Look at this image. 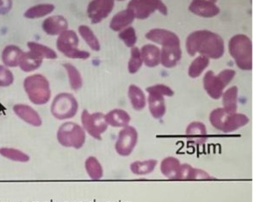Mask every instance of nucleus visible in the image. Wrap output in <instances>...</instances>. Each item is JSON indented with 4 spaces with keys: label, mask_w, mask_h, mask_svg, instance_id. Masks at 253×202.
I'll list each match as a JSON object with an SVG mask.
<instances>
[{
    "label": "nucleus",
    "mask_w": 253,
    "mask_h": 202,
    "mask_svg": "<svg viewBox=\"0 0 253 202\" xmlns=\"http://www.w3.org/2000/svg\"><path fill=\"white\" fill-rule=\"evenodd\" d=\"M186 50L190 56L197 53L211 59H220L225 51L222 37L212 31H194L186 39Z\"/></svg>",
    "instance_id": "f257e3e1"
},
{
    "label": "nucleus",
    "mask_w": 253,
    "mask_h": 202,
    "mask_svg": "<svg viewBox=\"0 0 253 202\" xmlns=\"http://www.w3.org/2000/svg\"><path fill=\"white\" fill-rule=\"evenodd\" d=\"M228 50L239 68L253 69V44L249 37L243 34L235 35L229 41Z\"/></svg>",
    "instance_id": "f03ea898"
},
{
    "label": "nucleus",
    "mask_w": 253,
    "mask_h": 202,
    "mask_svg": "<svg viewBox=\"0 0 253 202\" xmlns=\"http://www.w3.org/2000/svg\"><path fill=\"white\" fill-rule=\"evenodd\" d=\"M210 124L214 128L224 132L230 133L242 128L249 123L250 119L247 115L242 113H229L223 108H216L210 115Z\"/></svg>",
    "instance_id": "7ed1b4c3"
},
{
    "label": "nucleus",
    "mask_w": 253,
    "mask_h": 202,
    "mask_svg": "<svg viewBox=\"0 0 253 202\" xmlns=\"http://www.w3.org/2000/svg\"><path fill=\"white\" fill-rule=\"evenodd\" d=\"M24 90L33 104L37 105L47 104L51 98L49 81L40 74L30 75L24 80Z\"/></svg>",
    "instance_id": "20e7f679"
},
{
    "label": "nucleus",
    "mask_w": 253,
    "mask_h": 202,
    "mask_svg": "<svg viewBox=\"0 0 253 202\" xmlns=\"http://www.w3.org/2000/svg\"><path fill=\"white\" fill-rule=\"evenodd\" d=\"M236 72L233 69H225L218 74L208 71L203 77V88L213 100H219L223 95L224 89L235 77Z\"/></svg>",
    "instance_id": "39448f33"
},
{
    "label": "nucleus",
    "mask_w": 253,
    "mask_h": 202,
    "mask_svg": "<svg viewBox=\"0 0 253 202\" xmlns=\"http://www.w3.org/2000/svg\"><path fill=\"white\" fill-rule=\"evenodd\" d=\"M85 139V131L82 126L74 122L64 123L57 132V140L60 145L67 148L80 150L84 145Z\"/></svg>",
    "instance_id": "423d86ee"
},
{
    "label": "nucleus",
    "mask_w": 253,
    "mask_h": 202,
    "mask_svg": "<svg viewBox=\"0 0 253 202\" xmlns=\"http://www.w3.org/2000/svg\"><path fill=\"white\" fill-rule=\"evenodd\" d=\"M147 92L148 93L147 101L151 115L156 119L163 118L167 112L165 96H173V90L166 85L157 84L147 88Z\"/></svg>",
    "instance_id": "0eeeda50"
},
{
    "label": "nucleus",
    "mask_w": 253,
    "mask_h": 202,
    "mask_svg": "<svg viewBox=\"0 0 253 202\" xmlns=\"http://www.w3.org/2000/svg\"><path fill=\"white\" fill-rule=\"evenodd\" d=\"M79 44L80 40L76 32L67 30L60 34L57 39L56 46L58 50L65 54L67 57L86 60L90 57V53L79 50Z\"/></svg>",
    "instance_id": "6e6552de"
},
{
    "label": "nucleus",
    "mask_w": 253,
    "mask_h": 202,
    "mask_svg": "<svg viewBox=\"0 0 253 202\" xmlns=\"http://www.w3.org/2000/svg\"><path fill=\"white\" fill-rule=\"evenodd\" d=\"M79 110V103L72 94L61 93L53 99L51 112L59 120L74 118Z\"/></svg>",
    "instance_id": "1a4fd4ad"
},
{
    "label": "nucleus",
    "mask_w": 253,
    "mask_h": 202,
    "mask_svg": "<svg viewBox=\"0 0 253 202\" xmlns=\"http://www.w3.org/2000/svg\"><path fill=\"white\" fill-rule=\"evenodd\" d=\"M127 9L132 10L134 17L138 19H147L155 10L167 16V7L161 0H130Z\"/></svg>",
    "instance_id": "9d476101"
},
{
    "label": "nucleus",
    "mask_w": 253,
    "mask_h": 202,
    "mask_svg": "<svg viewBox=\"0 0 253 202\" xmlns=\"http://www.w3.org/2000/svg\"><path fill=\"white\" fill-rule=\"evenodd\" d=\"M81 122L84 130L97 140H102V135L106 132L109 126L105 115L102 112L90 113L87 110L82 111Z\"/></svg>",
    "instance_id": "9b49d317"
},
{
    "label": "nucleus",
    "mask_w": 253,
    "mask_h": 202,
    "mask_svg": "<svg viewBox=\"0 0 253 202\" xmlns=\"http://www.w3.org/2000/svg\"><path fill=\"white\" fill-rule=\"evenodd\" d=\"M139 135L136 129L127 125L121 130L117 142L115 144V150L121 156H128L132 154L138 143Z\"/></svg>",
    "instance_id": "f8f14e48"
},
{
    "label": "nucleus",
    "mask_w": 253,
    "mask_h": 202,
    "mask_svg": "<svg viewBox=\"0 0 253 202\" xmlns=\"http://www.w3.org/2000/svg\"><path fill=\"white\" fill-rule=\"evenodd\" d=\"M115 0H91L87 7V15L93 24L106 18L113 10Z\"/></svg>",
    "instance_id": "ddd939ff"
},
{
    "label": "nucleus",
    "mask_w": 253,
    "mask_h": 202,
    "mask_svg": "<svg viewBox=\"0 0 253 202\" xmlns=\"http://www.w3.org/2000/svg\"><path fill=\"white\" fill-rule=\"evenodd\" d=\"M146 38L156 43L162 48L178 46L180 45L179 37L176 34L164 29H153L146 34Z\"/></svg>",
    "instance_id": "4468645a"
},
{
    "label": "nucleus",
    "mask_w": 253,
    "mask_h": 202,
    "mask_svg": "<svg viewBox=\"0 0 253 202\" xmlns=\"http://www.w3.org/2000/svg\"><path fill=\"white\" fill-rule=\"evenodd\" d=\"M186 138L190 144L197 146L203 145L208 141L206 125L202 122H192L186 128Z\"/></svg>",
    "instance_id": "2eb2a0df"
},
{
    "label": "nucleus",
    "mask_w": 253,
    "mask_h": 202,
    "mask_svg": "<svg viewBox=\"0 0 253 202\" xmlns=\"http://www.w3.org/2000/svg\"><path fill=\"white\" fill-rule=\"evenodd\" d=\"M189 10L199 17H213L220 13V8L215 3L204 0H193L190 3Z\"/></svg>",
    "instance_id": "dca6fc26"
},
{
    "label": "nucleus",
    "mask_w": 253,
    "mask_h": 202,
    "mask_svg": "<svg viewBox=\"0 0 253 202\" xmlns=\"http://www.w3.org/2000/svg\"><path fill=\"white\" fill-rule=\"evenodd\" d=\"M13 111L17 116L29 125L35 127H39L42 125V120L39 113L28 104H15L13 106Z\"/></svg>",
    "instance_id": "f3484780"
},
{
    "label": "nucleus",
    "mask_w": 253,
    "mask_h": 202,
    "mask_svg": "<svg viewBox=\"0 0 253 202\" xmlns=\"http://www.w3.org/2000/svg\"><path fill=\"white\" fill-rule=\"evenodd\" d=\"M68 23L62 16L57 15L47 17L42 23L43 31L49 36H56L67 31Z\"/></svg>",
    "instance_id": "a211bd4d"
},
{
    "label": "nucleus",
    "mask_w": 253,
    "mask_h": 202,
    "mask_svg": "<svg viewBox=\"0 0 253 202\" xmlns=\"http://www.w3.org/2000/svg\"><path fill=\"white\" fill-rule=\"evenodd\" d=\"M161 57L160 63L167 68H172L177 66L178 61L182 58V50L179 46H170V47L162 48L160 50Z\"/></svg>",
    "instance_id": "6ab92c4d"
},
{
    "label": "nucleus",
    "mask_w": 253,
    "mask_h": 202,
    "mask_svg": "<svg viewBox=\"0 0 253 202\" xmlns=\"http://www.w3.org/2000/svg\"><path fill=\"white\" fill-rule=\"evenodd\" d=\"M105 119L107 124L112 127L124 128L129 125L131 117L123 109H114L105 115Z\"/></svg>",
    "instance_id": "aec40b11"
},
{
    "label": "nucleus",
    "mask_w": 253,
    "mask_h": 202,
    "mask_svg": "<svg viewBox=\"0 0 253 202\" xmlns=\"http://www.w3.org/2000/svg\"><path fill=\"white\" fill-rule=\"evenodd\" d=\"M181 162L174 156H168L163 159L160 163V170L164 176L170 180H178Z\"/></svg>",
    "instance_id": "412c9836"
},
{
    "label": "nucleus",
    "mask_w": 253,
    "mask_h": 202,
    "mask_svg": "<svg viewBox=\"0 0 253 202\" xmlns=\"http://www.w3.org/2000/svg\"><path fill=\"white\" fill-rule=\"evenodd\" d=\"M134 18L135 17L132 12V10L126 8V10H122L114 16L110 22V29L114 31H120L122 30H124L133 23Z\"/></svg>",
    "instance_id": "4be33fe9"
},
{
    "label": "nucleus",
    "mask_w": 253,
    "mask_h": 202,
    "mask_svg": "<svg viewBox=\"0 0 253 202\" xmlns=\"http://www.w3.org/2000/svg\"><path fill=\"white\" fill-rule=\"evenodd\" d=\"M141 56L143 63L148 67H157L160 64L161 52L159 48L153 44H146L141 48Z\"/></svg>",
    "instance_id": "5701e85b"
},
{
    "label": "nucleus",
    "mask_w": 253,
    "mask_h": 202,
    "mask_svg": "<svg viewBox=\"0 0 253 202\" xmlns=\"http://www.w3.org/2000/svg\"><path fill=\"white\" fill-rule=\"evenodd\" d=\"M42 60H43L42 58L39 57L31 51L25 52V53L24 52L21 55L18 66L24 72L29 73V72L38 69L41 67V65L42 64Z\"/></svg>",
    "instance_id": "b1692460"
},
{
    "label": "nucleus",
    "mask_w": 253,
    "mask_h": 202,
    "mask_svg": "<svg viewBox=\"0 0 253 202\" xmlns=\"http://www.w3.org/2000/svg\"><path fill=\"white\" fill-rule=\"evenodd\" d=\"M213 179L207 172L202 169L193 168L187 163L181 164L178 180H206Z\"/></svg>",
    "instance_id": "393cba45"
},
{
    "label": "nucleus",
    "mask_w": 253,
    "mask_h": 202,
    "mask_svg": "<svg viewBox=\"0 0 253 202\" xmlns=\"http://www.w3.org/2000/svg\"><path fill=\"white\" fill-rule=\"evenodd\" d=\"M127 95L129 98L130 103L135 111H141L146 107L147 99L141 88L136 85H130Z\"/></svg>",
    "instance_id": "a878e982"
},
{
    "label": "nucleus",
    "mask_w": 253,
    "mask_h": 202,
    "mask_svg": "<svg viewBox=\"0 0 253 202\" xmlns=\"http://www.w3.org/2000/svg\"><path fill=\"white\" fill-rule=\"evenodd\" d=\"M23 53L24 52L21 50L20 48L17 47L16 45L6 46L2 53V61L3 64L7 67H17Z\"/></svg>",
    "instance_id": "bb28decb"
},
{
    "label": "nucleus",
    "mask_w": 253,
    "mask_h": 202,
    "mask_svg": "<svg viewBox=\"0 0 253 202\" xmlns=\"http://www.w3.org/2000/svg\"><path fill=\"white\" fill-rule=\"evenodd\" d=\"M238 93L236 86L228 88L222 95V104L225 111L229 113H236L238 110Z\"/></svg>",
    "instance_id": "cd10ccee"
},
{
    "label": "nucleus",
    "mask_w": 253,
    "mask_h": 202,
    "mask_svg": "<svg viewBox=\"0 0 253 202\" xmlns=\"http://www.w3.org/2000/svg\"><path fill=\"white\" fill-rule=\"evenodd\" d=\"M158 164V161L155 159H149L146 161H135L130 165V170L133 175H147L151 174L156 168Z\"/></svg>",
    "instance_id": "c85d7f7f"
},
{
    "label": "nucleus",
    "mask_w": 253,
    "mask_h": 202,
    "mask_svg": "<svg viewBox=\"0 0 253 202\" xmlns=\"http://www.w3.org/2000/svg\"><path fill=\"white\" fill-rule=\"evenodd\" d=\"M55 6L52 3H40L27 10L24 13V17L29 19L40 18L53 12Z\"/></svg>",
    "instance_id": "c756f323"
},
{
    "label": "nucleus",
    "mask_w": 253,
    "mask_h": 202,
    "mask_svg": "<svg viewBox=\"0 0 253 202\" xmlns=\"http://www.w3.org/2000/svg\"><path fill=\"white\" fill-rule=\"evenodd\" d=\"M84 167H85L87 174L91 180H100L103 178V167L95 156H89L85 160Z\"/></svg>",
    "instance_id": "7c9ffc66"
},
{
    "label": "nucleus",
    "mask_w": 253,
    "mask_h": 202,
    "mask_svg": "<svg viewBox=\"0 0 253 202\" xmlns=\"http://www.w3.org/2000/svg\"><path fill=\"white\" fill-rule=\"evenodd\" d=\"M209 65H210V58L201 54L200 56L196 58L193 62L190 64L188 71L189 76L193 79L199 77L201 74H203V71L209 67Z\"/></svg>",
    "instance_id": "2f4dec72"
},
{
    "label": "nucleus",
    "mask_w": 253,
    "mask_h": 202,
    "mask_svg": "<svg viewBox=\"0 0 253 202\" xmlns=\"http://www.w3.org/2000/svg\"><path fill=\"white\" fill-rule=\"evenodd\" d=\"M27 45H28V47L32 53L37 54L39 57L42 58V59L53 60V59H56L57 58V54L55 53V51L53 50L50 48L45 46L43 44H38V43H35V42H29Z\"/></svg>",
    "instance_id": "473e14b6"
},
{
    "label": "nucleus",
    "mask_w": 253,
    "mask_h": 202,
    "mask_svg": "<svg viewBox=\"0 0 253 202\" xmlns=\"http://www.w3.org/2000/svg\"><path fill=\"white\" fill-rule=\"evenodd\" d=\"M63 67L66 68L68 74L71 88L74 91H79L83 87V79L80 74V71L78 70L74 65L70 63H65Z\"/></svg>",
    "instance_id": "72a5a7b5"
},
{
    "label": "nucleus",
    "mask_w": 253,
    "mask_h": 202,
    "mask_svg": "<svg viewBox=\"0 0 253 202\" xmlns=\"http://www.w3.org/2000/svg\"><path fill=\"white\" fill-rule=\"evenodd\" d=\"M79 32L92 50H100L101 46L99 41L90 27H88L87 25H80L79 27Z\"/></svg>",
    "instance_id": "f704fd0d"
},
{
    "label": "nucleus",
    "mask_w": 253,
    "mask_h": 202,
    "mask_svg": "<svg viewBox=\"0 0 253 202\" xmlns=\"http://www.w3.org/2000/svg\"><path fill=\"white\" fill-rule=\"evenodd\" d=\"M0 155L14 162H27L30 161L29 155L17 149L3 147L0 149Z\"/></svg>",
    "instance_id": "c9c22d12"
},
{
    "label": "nucleus",
    "mask_w": 253,
    "mask_h": 202,
    "mask_svg": "<svg viewBox=\"0 0 253 202\" xmlns=\"http://www.w3.org/2000/svg\"><path fill=\"white\" fill-rule=\"evenodd\" d=\"M131 55H130L129 61H128V72L129 74H136L138 71L140 70V67L143 64V60L141 56L140 50L137 47L133 46L131 49Z\"/></svg>",
    "instance_id": "e433bc0d"
},
{
    "label": "nucleus",
    "mask_w": 253,
    "mask_h": 202,
    "mask_svg": "<svg viewBox=\"0 0 253 202\" xmlns=\"http://www.w3.org/2000/svg\"><path fill=\"white\" fill-rule=\"evenodd\" d=\"M119 38L124 41L126 47L133 48L134 44H136L137 36L135 30L133 27H127L121 31L119 34Z\"/></svg>",
    "instance_id": "4c0bfd02"
},
{
    "label": "nucleus",
    "mask_w": 253,
    "mask_h": 202,
    "mask_svg": "<svg viewBox=\"0 0 253 202\" xmlns=\"http://www.w3.org/2000/svg\"><path fill=\"white\" fill-rule=\"evenodd\" d=\"M14 82V75L12 72L4 66L0 65V87L7 88Z\"/></svg>",
    "instance_id": "58836bf2"
},
{
    "label": "nucleus",
    "mask_w": 253,
    "mask_h": 202,
    "mask_svg": "<svg viewBox=\"0 0 253 202\" xmlns=\"http://www.w3.org/2000/svg\"><path fill=\"white\" fill-rule=\"evenodd\" d=\"M12 7V0H0V15H5Z\"/></svg>",
    "instance_id": "ea45409f"
},
{
    "label": "nucleus",
    "mask_w": 253,
    "mask_h": 202,
    "mask_svg": "<svg viewBox=\"0 0 253 202\" xmlns=\"http://www.w3.org/2000/svg\"><path fill=\"white\" fill-rule=\"evenodd\" d=\"M204 1H209V2H211V3H215L218 0H204Z\"/></svg>",
    "instance_id": "a19ab883"
},
{
    "label": "nucleus",
    "mask_w": 253,
    "mask_h": 202,
    "mask_svg": "<svg viewBox=\"0 0 253 202\" xmlns=\"http://www.w3.org/2000/svg\"><path fill=\"white\" fill-rule=\"evenodd\" d=\"M117 1H124V0H117Z\"/></svg>",
    "instance_id": "79ce46f5"
}]
</instances>
